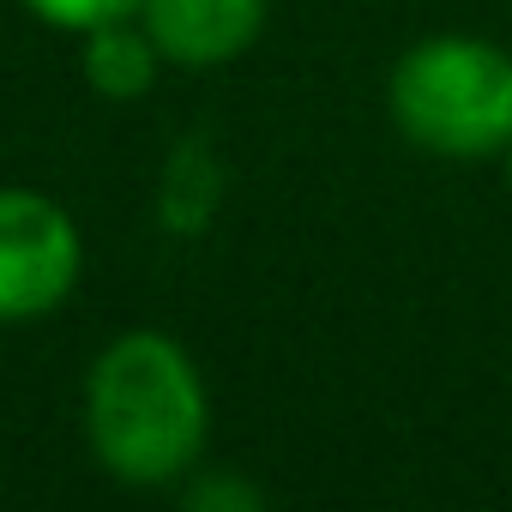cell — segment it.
I'll return each mask as SVG.
<instances>
[{
    "mask_svg": "<svg viewBox=\"0 0 512 512\" xmlns=\"http://www.w3.org/2000/svg\"><path fill=\"white\" fill-rule=\"evenodd\" d=\"M181 500L199 506V512H260V506H266V488L247 482V476H235V470H205V464H199V470L181 482Z\"/></svg>",
    "mask_w": 512,
    "mask_h": 512,
    "instance_id": "obj_7",
    "label": "cell"
},
{
    "mask_svg": "<svg viewBox=\"0 0 512 512\" xmlns=\"http://www.w3.org/2000/svg\"><path fill=\"white\" fill-rule=\"evenodd\" d=\"M163 67H169V61H163V49H157V37L145 31L139 13L109 19V25H97V31L79 37V73H85V85H91L97 97H109V103H139V97L157 85Z\"/></svg>",
    "mask_w": 512,
    "mask_h": 512,
    "instance_id": "obj_5",
    "label": "cell"
},
{
    "mask_svg": "<svg viewBox=\"0 0 512 512\" xmlns=\"http://www.w3.org/2000/svg\"><path fill=\"white\" fill-rule=\"evenodd\" d=\"M223 205V157L205 133H187L157 181V223L169 235H205Z\"/></svg>",
    "mask_w": 512,
    "mask_h": 512,
    "instance_id": "obj_6",
    "label": "cell"
},
{
    "mask_svg": "<svg viewBox=\"0 0 512 512\" xmlns=\"http://www.w3.org/2000/svg\"><path fill=\"white\" fill-rule=\"evenodd\" d=\"M91 458L127 488H181L211 440V392L181 338L133 326L85 374Z\"/></svg>",
    "mask_w": 512,
    "mask_h": 512,
    "instance_id": "obj_1",
    "label": "cell"
},
{
    "mask_svg": "<svg viewBox=\"0 0 512 512\" xmlns=\"http://www.w3.org/2000/svg\"><path fill=\"white\" fill-rule=\"evenodd\" d=\"M25 13H37L43 25H55V31H73V37H85V31H97V25H109V19H127V13H139V0H19Z\"/></svg>",
    "mask_w": 512,
    "mask_h": 512,
    "instance_id": "obj_8",
    "label": "cell"
},
{
    "mask_svg": "<svg viewBox=\"0 0 512 512\" xmlns=\"http://www.w3.org/2000/svg\"><path fill=\"white\" fill-rule=\"evenodd\" d=\"M139 19L169 67H229L260 43L272 0H139Z\"/></svg>",
    "mask_w": 512,
    "mask_h": 512,
    "instance_id": "obj_4",
    "label": "cell"
},
{
    "mask_svg": "<svg viewBox=\"0 0 512 512\" xmlns=\"http://www.w3.org/2000/svg\"><path fill=\"white\" fill-rule=\"evenodd\" d=\"M85 272L73 211L37 187H0V326L49 320Z\"/></svg>",
    "mask_w": 512,
    "mask_h": 512,
    "instance_id": "obj_3",
    "label": "cell"
},
{
    "mask_svg": "<svg viewBox=\"0 0 512 512\" xmlns=\"http://www.w3.org/2000/svg\"><path fill=\"white\" fill-rule=\"evenodd\" d=\"M386 115L428 157H500L512 145V55L470 31L416 37L386 73Z\"/></svg>",
    "mask_w": 512,
    "mask_h": 512,
    "instance_id": "obj_2",
    "label": "cell"
},
{
    "mask_svg": "<svg viewBox=\"0 0 512 512\" xmlns=\"http://www.w3.org/2000/svg\"><path fill=\"white\" fill-rule=\"evenodd\" d=\"M500 169H506V193H512V145L500 151Z\"/></svg>",
    "mask_w": 512,
    "mask_h": 512,
    "instance_id": "obj_9",
    "label": "cell"
}]
</instances>
